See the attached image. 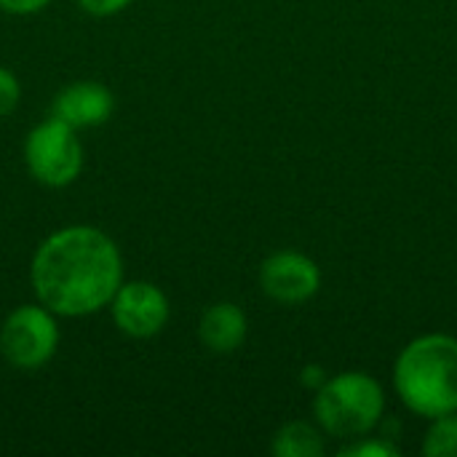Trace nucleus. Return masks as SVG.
<instances>
[{"mask_svg":"<svg viewBox=\"0 0 457 457\" xmlns=\"http://www.w3.org/2000/svg\"><path fill=\"white\" fill-rule=\"evenodd\" d=\"M29 281L37 303L54 316H94L123 284V260L115 241L99 228L70 225L35 249Z\"/></svg>","mask_w":457,"mask_h":457,"instance_id":"nucleus-1","label":"nucleus"},{"mask_svg":"<svg viewBox=\"0 0 457 457\" xmlns=\"http://www.w3.org/2000/svg\"><path fill=\"white\" fill-rule=\"evenodd\" d=\"M394 386L402 404L426 420L457 412V337L412 340L396 359Z\"/></svg>","mask_w":457,"mask_h":457,"instance_id":"nucleus-2","label":"nucleus"},{"mask_svg":"<svg viewBox=\"0 0 457 457\" xmlns=\"http://www.w3.org/2000/svg\"><path fill=\"white\" fill-rule=\"evenodd\" d=\"M386 412V394L367 372H343L327 378L316 391L313 415L324 434L335 439H359L378 428Z\"/></svg>","mask_w":457,"mask_h":457,"instance_id":"nucleus-3","label":"nucleus"},{"mask_svg":"<svg viewBox=\"0 0 457 457\" xmlns=\"http://www.w3.org/2000/svg\"><path fill=\"white\" fill-rule=\"evenodd\" d=\"M24 161L40 185L67 187L83 171V145L72 126L59 118H48L27 134Z\"/></svg>","mask_w":457,"mask_h":457,"instance_id":"nucleus-4","label":"nucleus"},{"mask_svg":"<svg viewBox=\"0 0 457 457\" xmlns=\"http://www.w3.org/2000/svg\"><path fill=\"white\" fill-rule=\"evenodd\" d=\"M59 348V327L46 305H21L8 313L0 329V353L16 370L46 367Z\"/></svg>","mask_w":457,"mask_h":457,"instance_id":"nucleus-5","label":"nucleus"},{"mask_svg":"<svg viewBox=\"0 0 457 457\" xmlns=\"http://www.w3.org/2000/svg\"><path fill=\"white\" fill-rule=\"evenodd\" d=\"M115 327L137 340H147L163 332L171 316L169 297L150 281H123L110 300Z\"/></svg>","mask_w":457,"mask_h":457,"instance_id":"nucleus-6","label":"nucleus"},{"mask_svg":"<svg viewBox=\"0 0 457 457\" xmlns=\"http://www.w3.org/2000/svg\"><path fill=\"white\" fill-rule=\"evenodd\" d=\"M262 292L281 305H300L321 287L319 265L300 252H276L260 268Z\"/></svg>","mask_w":457,"mask_h":457,"instance_id":"nucleus-7","label":"nucleus"},{"mask_svg":"<svg viewBox=\"0 0 457 457\" xmlns=\"http://www.w3.org/2000/svg\"><path fill=\"white\" fill-rule=\"evenodd\" d=\"M115 110V96L107 86L96 80H78L64 86L54 99V118L64 120L67 126L94 129L110 120Z\"/></svg>","mask_w":457,"mask_h":457,"instance_id":"nucleus-8","label":"nucleus"},{"mask_svg":"<svg viewBox=\"0 0 457 457\" xmlns=\"http://www.w3.org/2000/svg\"><path fill=\"white\" fill-rule=\"evenodd\" d=\"M246 316L236 303H217L206 308L198 324V337L206 345V351L217 356H228L238 351L246 340Z\"/></svg>","mask_w":457,"mask_h":457,"instance_id":"nucleus-9","label":"nucleus"},{"mask_svg":"<svg viewBox=\"0 0 457 457\" xmlns=\"http://www.w3.org/2000/svg\"><path fill=\"white\" fill-rule=\"evenodd\" d=\"M270 450L276 457H321L324 436L316 426L305 420H292L276 431Z\"/></svg>","mask_w":457,"mask_h":457,"instance_id":"nucleus-10","label":"nucleus"},{"mask_svg":"<svg viewBox=\"0 0 457 457\" xmlns=\"http://www.w3.org/2000/svg\"><path fill=\"white\" fill-rule=\"evenodd\" d=\"M423 453L428 457H457V412L431 420Z\"/></svg>","mask_w":457,"mask_h":457,"instance_id":"nucleus-11","label":"nucleus"},{"mask_svg":"<svg viewBox=\"0 0 457 457\" xmlns=\"http://www.w3.org/2000/svg\"><path fill=\"white\" fill-rule=\"evenodd\" d=\"M19 99H21L19 78L8 67H0V118L11 115L16 110Z\"/></svg>","mask_w":457,"mask_h":457,"instance_id":"nucleus-12","label":"nucleus"},{"mask_svg":"<svg viewBox=\"0 0 457 457\" xmlns=\"http://www.w3.org/2000/svg\"><path fill=\"white\" fill-rule=\"evenodd\" d=\"M345 457H394L399 455V447L386 442V439H367V442H359L348 450H343Z\"/></svg>","mask_w":457,"mask_h":457,"instance_id":"nucleus-13","label":"nucleus"},{"mask_svg":"<svg viewBox=\"0 0 457 457\" xmlns=\"http://www.w3.org/2000/svg\"><path fill=\"white\" fill-rule=\"evenodd\" d=\"M134 0H78V5L91 16H115L129 8Z\"/></svg>","mask_w":457,"mask_h":457,"instance_id":"nucleus-14","label":"nucleus"},{"mask_svg":"<svg viewBox=\"0 0 457 457\" xmlns=\"http://www.w3.org/2000/svg\"><path fill=\"white\" fill-rule=\"evenodd\" d=\"M51 0H0V8L5 13H13V16H29V13H37L48 5Z\"/></svg>","mask_w":457,"mask_h":457,"instance_id":"nucleus-15","label":"nucleus"},{"mask_svg":"<svg viewBox=\"0 0 457 457\" xmlns=\"http://www.w3.org/2000/svg\"><path fill=\"white\" fill-rule=\"evenodd\" d=\"M324 383H327V375H324V370H321V367L311 364V367H305V370H303V386H305V388L319 391Z\"/></svg>","mask_w":457,"mask_h":457,"instance_id":"nucleus-16","label":"nucleus"}]
</instances>
